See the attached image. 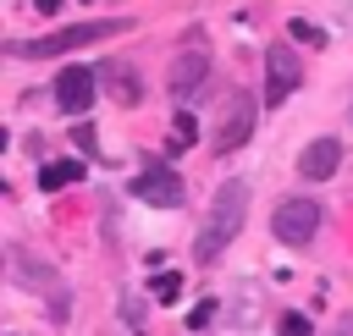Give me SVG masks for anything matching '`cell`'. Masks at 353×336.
<instances>
[{
	"mask_svg": "<svg viewBox=\"0 0 353 336\" xmlns=\"http://www.w3.org/2000/svg\"><path fill=\"white\" fill-rule=\"evenodd\" d=\"M193 138H199V121H193V116H188V110H176V121H171V149H176V154H182V149H188V143H193Z\"/></svg>",
	"mask_w": 353,
	"mask_h": 336,
	"instance_id": "7c38bea8",
	"label": "cell"
},
{
	"mask_svg": "<svg viewBox=\"0 0 353 336\" xmlns=\"http://www.w3.org/2000/svg\"><path fill=\"white\" fill-rule=\"evenodd\" d=\"M72 143H77V149H88V154H94V127H83V121H77V127H72Z\"/></svg>",
	"mask_w": 353,
	"mask_h": 336,
	"instance_id": "2e32d148",
	"label": "cell"
},
{
	"mask_svg": "<svg viewBox=\"0 0 353 336\" xmlns=\"http://www.w3.org/2000/svg\"><path fill=\"white\" fill-rule=\"evenodd\" d=\"M243 215H248V187H243V182H221V187H215V204H210V215H204V226H199V237H193V259H199V264H215V259L237 242Z\"/></svg>",
	"mask_w": 353,
	"mask_h": 336,
	"instance_id": "6da1fadb",
	"label": "cell"
},
{
	"mask_svg": "<svg viewBox=\"0 0 353 336\" xmlns=\"http://www.w3.org/2000/svg\"><path fill=\"white\" fill-rule=\"evenodd\" d=\"M259 99L254 94H232V105H226V121L215 127V154H237L243 143H248V132H254V110Z\"/></svg>",
	"mask_w": 353,
	"mask_h": 336,
	"instance_id": "5b68a950",
	"label": "cell"
},
{
	"mask_svg": "<svg viewBox=\"0 0 353 336\" xmlns=\"http://www.w3.org/2000/svg\"><path fill=\"white\" fill-rule=\"evenodd\" d=\"M292 39H309V44H320L325 33H320V28H309V22H292Z\"/></svg>",
	"mask_w": 353,
	"mask_h": 336,
	"instance_id": "e0dca14e",
	"label": "cell"
},
{
	"mask_svg": "<svg viewBox=\"0 0 353 336\" xmlns=\"http://www.w3.org/2000/svg\"><path fill=\"white\" fill-rule=\"evenodd\" d=\"M83 171H88L83 160H50V165H39V187H44V193H61V187H72Z\"/></svg>",
	"mask_w": 353,
	"mask_h": 336,
	"instance_id": "30bf717a",
	"label": "cell"
},
{
	"mask_svg": "<svg viewBox=\"0 0 353 336\" xmlns=\"http://www.w3.org/2000/svg\"><path fill=\"white\" fill-rule=\"evenodd\" d=\"M149 286H154V297H160V303H171V297L182 292V275H171V270H160V275H154Z\"/></svg>",
	"mask_w": 353,
	"mask_h": 336,
	"instance_id": "4fadbf2b",
	"label": "cell"
},
{
	"mask_svg": "<svg viewBox=\"0 0 353 336\" xmlns=\"http://www.w3.org/2000/svg\"><path fill=\"white\" fill-rule=\"evenodd\" d=\"M336 165H342V143H336V138H314V143L298 154V171H303L309 182H325V176H336Z\"/></svg>",
	"mask_w": 353,
	"mask_h": 336,
	"instance_id": "ba28073f",
	"label": "cell"
},
{
	"mask_svg": "<svg viewBox=\"0 0 353 336\" xmlns=\"http://www.w3.org/2000/svg\"><path fill=\"white\" fill-rule=\"evenodd\" d=\"M94 94H99V83H94L88 66H61V77H55V105H61V110L83 116V110L94 105Z\"/></svg>",
	"mask_w": 353,
	"mask_h": 336,
	"instance_id": "52a82bcc",
	"label": "cell"
},
{
	"mask_svg": "<svg viewBox=\"0 0 353 336\" xmlns=\"http://www.w3.org/2000/svg\"><path fill=\"white\" fill-rule=\"evenodd\" d=\"M210 319H215V303H199V308H193V314H188V330H204V325H210Z\"/></svg>",
	"mask_w": 353,
	"mask_h": 336,
	"instance_id": "5bb4252c",
	"label": "cell"
},
{
	"mask_svg": "<svg viewBox=\"0 0 353 336\" xmlns=\"http://www.w3.org/2000/svg\"><path fill=\"white\" fill-rule=\"evenodd\" d=\"M121 28H127V22H72V28H55V33H44V39H17L11 55L44 61V55H66V50H77V44H94V39H116Z\"/></svg>",
	"mask_w": 353,
	"mask_h": 336,
	"instance_id": "7a4b0ae2",
	"label": "cell"
},
{
	"mask_svg": "<svg viewBox=\"0 0 353 336\" xmlns=\"http://www.w3.org/2000/svg\"><path fill=\"white\" fill-rule=\"evenodd\" d=\"M281 336H309V319H303V314H287V319H281Z\"/></svg>",
	"mask_w": 353,
	"mask_h": 336,
	"instance_id": "9a60e30c",
	"label": "cell"
},
{
	"mask_svg": "<svg viewBox=\"0 0 353 336\" xmlns=\"http://www.w3.org/2000/svg\"><path fill=\"white\" fill-rule=\"evenodd\" d=\"M270 226H276V242H287V248H309L314 231H320V204H314V198H281Z\"/></svg>",
	"mask_w": 353,
	"mask_h": 336,
	"instance_id": "3957f363",
	"label": "cell"
},
{
	"mask_svg": "<svg viewBox=\"0 0 353 336\" xmlns=\"http://www.w3.org/2000/svg\"><path fill=\"white\" fill-rule=\"evenodd\" d=\"M204 72H210V55H204V44H188V50L171 61V94H188V88H199V83H204Z\"/></svg>",
	"mask_w": 353,
	"mask_h": 336,
	"instance_id": "9c48e42d",
	"label": "cell"
},
{
	"mask_svg": "<svg viewBox=\"0 0 353 336\" xmlns=\"http://www.w3.org/2000/svg\"><path fill=\"white\" fill-rule=\"evenodd\" d=\"M110 88H116V99H121V105H132V99L143 94L138 72H132V66H121V61H110Z\"/></svg>",
	"mask_w": 353,
	"mask_h": 336,
	"instance_id": "8fae6325",
	"label": "cell"
},
{
	"mask_svg": "<svg viewBox=\"0 0 353 336\" xmlns=\"http://www.w3.org/2000/svg\"><path fill=\"white\" fill-rule=\"evenodd\" d=\"M132 198H143V204H154V209H176V204H182V176L165 171V165H149V171L132 176Z\"/></svg>",
	"mask_w": 353,
	"mask_h": 336,
	"instance_id": "8992f818",
	"label": "cell"
},
{
	"mask_svg": "<svg viewBox=\"0 0 353 336\" xmlns=\"http://www.w3.org/2000/svg\"><path fill=\"white\" fill-rule=\"evenodd\" d=\"M298 83H303L298 55H292L287 44H270V50H265V110H276V105H281Z\"/></svg>",
	"mask_w": 353,
	"mask_h": 336,
	"instance_id": "277c9868",
	"label": "cell"
}]
</instances>
